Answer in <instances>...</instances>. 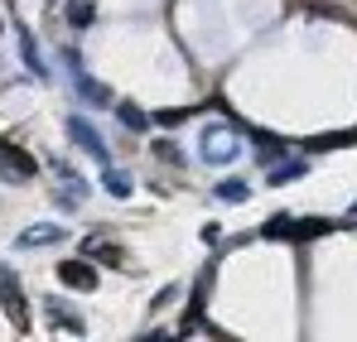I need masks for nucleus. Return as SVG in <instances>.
I'll return each mask as SVG.
<instances>
[{
	"mask_svg": "<svg viewBox=\"0 0 357 342\" xmlns=\"http://www.w3.org/2000/svg\"><path fill=\"white\" fill-rule=\"evenodd\" d=\"M333 227V222H324V217H271L266 222V236H285V241H314V236H324V231Z\"/></svg>",
	"mask_w": 357,
	"mask_h": 342,
	"instance_id": "f257e3e1",
	"label": "nucleus"
},
{
	"mask_svg": "<svg viewBox=\"0 0 357 342\" xmlns=\"http://www.w3.org/2000/svg\"><path fill=\"white\" fill-rule=\"evenodd\" d=\"M0 309H5V318H10L20 333H29V304H24V294H20V285H15L10 270H0Z\"/></svg>",
	"mask_w": 357,
	"mask_h": 342,
	"instance_id": "f03ea898",
	"label": "nucleus"
},
{
	"mask_svg": "<svg viewBox=\"0 0 357 342\" xmlns=\"http://www.w3.org/2000/svg\"><path fill=\"white\" fill-rule=\"evenodd\" d=\"M34 155L29 150H20V145H10V140H0V173L5 178H15V183H24V178H34Z\"/></svg>",
	"mask_w": 357,
	"mask_h": 342,
	"instance_id": "7ed1b4c3",
	"label": "nucleus"
},
{
	"mask_svg": "<svg viewBox=\"0 0 357 342\" xmlns=\"http://www.w3.org/2000/svg\"><path fill=\"white\" fill-rule=\"evenodd\" d=\"M68 135H73V140H77V145L92 155V160H102V169L112 164V150H107V140H102V135H97V130H92L82 116H68Z\"/></svg>",
	"mask_w": 357,
	"mask_h": 342,
	"instance_id": "20e7f679",
	"label": "nucleus"
},
{
	"mask_svg": "<svg viewBox=\"0 0 357 342\" xmlns=\"http://www.w3.org/2000/svg\"><path fill=\"white\" fill-rule=\"evenodd\" d=\"M59 280L68 289H92L97 285V270H92V261H59Z\"/></svg>",
	"mask_w": 357,
	"mask_h": 342,
	"instance_id": "39448f33",
	"label": "nucleus"
},
{
	"mask_svg": "<svg viewBox=\"0 0 357 342\" xmlns=\"http://www.w3.org/2000/svg\"><path fill=\"white\" fill-rule=\"evenodd\" d=\"M232 155H237L232 130H218V125H213V130L203 135V160H208V164H218V160H232Z\"/></svg>",
	"mask_w": 357,
	"mask_h": 342,
	"instance_id": "423d86ee",
	"label": "nucleus"
},
{
	"mask_svg": "<svg viewBox=\"0 0 357 342\" xmlns=\"http://www.w3.org/2000/svg\"><path fill=\"white\" fill-rule=\"evenodd\" d=\"M73 82H77V92H82L92 107H107V102H112V87H107V82H92V77L77 68V58H73Z\"/></svg>",
	"mask_w": 357,
	"mask_h": 342,
	"instance_id": "0eeeda50",
	"label": "nucleus"
},
{
	"mask_svg": "<svg viewBox=\"0 0 357 342\" xmlns=\"http://www.w3.org/2000/svg\"><path fill=\"white\" fill-rule=\"evenodd\" d=\"M49 241H63V222H49V227H29V231H20V251H29V246H49Z\"/></svg>",
	"mask_w": 357,
	"mask_h": 342,
	"instance_id": "6e6552de",
	"label": "nucleus"
},
{
	"mask_svg": "<svg viewBox=\"0 0 357 342\" xmlns=\"http://www.w3.org/2000/svg\"><path fill=\"white\" fill-rule=\"evenodd\" d=\"M20 58H24V68H29V72H34L39 82L49 77V68H44V58H39V44H34V34H29V29L20 34Z\"/></svg>",
	"mask_w": 357,
	"mask_h": 342,
	"instance_id": "1a4fd4ad",
	"label": "nucleus"
},
{
	"mask_svg": "<svg viewBox=\"0 0 357 342\" xmlns=\"http://www.w3.org/2000/svg\"><path fill=\"white\" fill-rule=\"evenodd\" d=\"M92 20H97L92 0H68V24H73V29H87Z\"/></svg>",
	"mask_w": 357,
	"mask_h": 342,
	"instance_id": "9d476101",
	"label": "nucleus"
},
{
	"mask_svg": "<svg viewBox=\"0 0 357 342\" xmlns=\"http://www.w3.org/2000/svg\"><path fill=\"white\" fill-rule=\"evenodd\" d=\"M304 169H309L304 160H280V164H271V183H295Z\"/></svg>",
	"mask_w": 357,
	"mask_h": 342,
	"instance_id": "9b49d317",
	"label": "nucleus"
},
{
	"mask_svg": "<svg viewBox=\"0 0 357 342\" xmlns=\"http://www.w3.org/2000/svg\"><path fill=\"white\" fill-rule=\"evenodd\" d=\"M87 256H97V261H107V265H126L121 246H112V241H87Z\"/></svg>",
	"mask_w": 357,
	"mask_h": 342,
	"instance_id": "f8f14e48",
	"label": "nucleus"
},
{
	"mask_svg": "<svg viewBox=\"0 0 357 342\" xmlns=\"http://www.w3.org/2000/svg\"><path fill=\"white\" fill-rule=\"evenodd\" d=\"M218 198H222V203H246L251 188H246L241 178H222V183H218Z\"/></svg>",
	"mask_w": 357,
	"mask_h": 342,
	"instance_id": "ddd939ff",
	"label": "nucleus"
},
{
	"mask_svg": "<svg viewBox=\"0 0 357 342\" xmlns=\"http://www.w3.org/2000/svg\"><path fill=\"white\" fill-rule=\"evenodd\" d=\"M102 183H107L112 198H130V178H126L121 169H112V164H107V173H102Z\"/></svg>",
	"mask_w": 357,
	"mask_h": 342,
	"instance_id": "4468645a",
	"label": "nucleus"
},
{
	"mask_svg": "<svg viewBox=\"0 0 357 342\" xmlns=\"http://www.w3.org/2000/svg\"><path fill=\"white\" fill-rule=\"evenodd\" d=\"M280 150H285V145H280L275 135H256V155H261L266 164H275V160H280Z\"/></svg>",
	"mask_w": 357,
	"mask_h": 342,
	"instance_id": "2eb2a0df",
	"label": "nucleus"
},
{
	"mask_svg": "<svg viewBox=\"0 0 357 342\" xmlns=\"http://www.w3.org/2000/svg\"><path fill=\"white\" fill-rule=\"evenodd\" d=\"M49 318L63 323V328H73V333H82V318H77L73 309H63V304H49Z\"/></svg>",
	"mask_w": 357,
	"mask_h": 342,
	"instance_id": "dca6fc26",
	"label": "nucleus"
},
{
	"mask_svg": "<svg viewBox=\"0 0 357 342\" xmlns=\"http://www.w3.org/2000/svg\"><path fill=\"white\" fill-rule=\"evenodd\" d=\"M116 116H121V125H126V130H145V125H150V116L135 111V107H116Z\"/></svg>",
	"mask_w": 357,
	"mask_h": 342,
	"instance_id": "f3484780",
	"label": "nucleus"
},
{
	"mask_svg": "<svg viewBox=\"0 0 357 342\" xmlns=\"http://www.w3.org/2000/svg\"><path fill=\"white\" fill-rule=\"evenodd\" d=\"M357 135L353 130H343V135H319V140H309V150H338V145H353Z\"/></svg>",
	"mask_w": 357,
	"mask_h": 342,
	"instance_id": "a211bd4d",
	"label": "nucleus"
},
{
	"mask_svg": "<svg viewBox=\"0 0 357 342\" xmlns=\"http://www.w3.org/2000/svg\"><path fill=\"white\" fill-rule=\"evenodd\" d=\"M353 217H357V203H353Z\"/></svg>",
	"mask_w": 357,
	"mask_h": 342,
	"instance_id": "6ab92c4d",
	"label": "nucleus"
}]
</instances>
